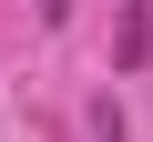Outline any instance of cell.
Listing matches in <instances>:
<instances>
[{"label":"cell","instance_id":"6da1fadb","mask_svg":"<svg viewBox=\"0 0 153 142\" xmlns=\"http://www.w3.org/2000/svg\"><path fill=\"white\" fill-rule=\"evenodd\" d=\"M143 51H153V20H143V0H123V20H112V61L133 71Z\"/></svg>","mask_w":153,"mask_h":142},{"label":"cell","instance_id":"7a4b0ae2","mask_svg":"<svg viewBox=\"0 0 153 142\" xmlns=\"http://www.w3.org/2000/svg\"><path fill=\"white\" fill-rule=\"evenodd\" d=\"M61 10H71V0H41V20H61Z\"/></svg>","mask_w":153,"mask_h":142}]
</instances>
